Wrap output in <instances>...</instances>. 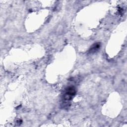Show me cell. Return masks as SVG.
I'll use <instances>...</instances> for the list:
<instances>
[{
    "label": "cell",
    "mask_w": 127,
    "mask_h": 127,
    "mask_svg": "<svg viewBox=\"0 0 127 127\" xmlns=\"http://www.w3.org/2000/svg\"><path fill=\"white\" fill-rule=\"evenodd\" d=\"M75 93L76 90L73 86H68L64 90L63 95L64 99L66 101L70 100L75 95Z\"/></svg>",
    "instance_id": "6da1fadb"
},
{
    "label": "cell",
    "mask_w": 127,
    "mask_h": 127,
    "mask_svg": "<svg viewBox=\"0 0 127 127\" xmlns=\"http://www.w3.org/2000/svg\"><path fill=\"white\" fill-rule=\"evenodd\" d=\"M99 48H100V44H99V43H96L94 45H93L92 47H91L89 50V52L91 53L95 52V51L98 50Z\"/></svg>",
    "instance_id": "7a4b0ae2"
}]
</instances>
